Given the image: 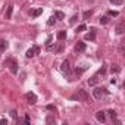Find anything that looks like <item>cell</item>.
<instances>
[{
    "label": "cell",
    "instance_id": "obj_1",
    "mask_svg": "<svg viewBox=\"0 0 125 125\" xmlns=\"http://www.w3.org/2000/svg\"><path fill=\"white\" fill-rule=\"evenodd\" d=\"M104 94H107V90H106L104 87H96V88L93 90V96H94L96 100H102V99L104 97Z\"/></svg>",
    "mask_w": 125,
    "mask_h": 125
},
{
    "label": "cell",
    "instance_id": "obj_2",
    "mask_svg": "<svg viewBox=\"0 0 125 125\" xmlns=\"http://www.w3.org/2000/svg\"><path fill=\"white\" fill-rule=\"evenodd\" d=\"M5 65H6V66H9V69H10V72H12V74H18V63H16V60H15V59L9 57V59L5 62Z\"/></svg>",
    "mask_w": 125,
    "mask_h": 125
},
{
    "label": "cell",
    "instance_id": "obj_3",
    "mask_svg": "<svg viewBox=\"0 0 125 125\" xmlns=\"http://www.w3.org/2000/svg\"><path fill=\"white\" fill-rule=\"evenodd\" d=\"M38 53H40V47H38V46H32L31 49L27 50V54H25V56H27V57H34V56L38 54Z\"/></svg>",
    "mask_w": 125,
    "mask_h": 125
},
{
    "label": "cell",
    "instance_id": "obj_4",
    "mask_svg": "<svg viewBox=\"0 0 125 125\" xmlns=\"http://www.w3.org/2000/svg\"><path fill=\"white\" fill-rule=\"evenodd\" d=\"M25 99H27V102H28L30 104H35V103H37V96H35V93H32V91L27 93V94H25Z\"/></svg>",
    "mask_w": 125,
    "mask_h": 125
},
{
    "label": "cell",
    "instance_id": "obj_5",
    "mask_svg": "<svg viewBox=\"0 0 125 125\" xmlns=\"http://www.w3.org/2000/svg\"><path fill=\"white\" fill-rule=\"evenodd\" d=\"M60 71L63 72V74H68L71 71V65H69V60H63L62 62V65H60Z\"/></svg>",
    "mask_w": 125,
    "mask_h": 125
},
{
    "label": "cell",
    "instance_id": "obj_6",
    "mask_svg": "<svg viewBox=\"0 0 125 125\" xmlns=\"http://www.w3.org/2000/svg\"><path fill=\"white\" fill-rule=\"evenodd\" d=\"M85 40H88V41H94L96 40V30L94 28H91L90 32L85 34Z\"/></svg>",
    "mask_w": 125,
    "mask_h": 125
},
{
    "label": "cell",
    "instance_id": "obj_7",
    "mask_svg": "<svg viewBox=\"0 0 125 125\" xmlns=\"http://www.w3.org/2000/svg\"><path fill=\"white\" fill-rule=\"evenodd\" d=\"M85 47H87V46H85V43L78 41V43L75 44V52H77V53H83V52L85 50Z\"/></svg>",
    "mask_w": 125,
    "mask_h": 125
},
{
    "label": "cell",
    "instance_id": "obj_8",
    "mask_svg": "<svg viewBox=\"0 0 125 125\" xmlns=\"http://www.w3.org/2000/svg\"><path fill=\"white\" fill-rule=\"evenodd\" d=\"M96 118H97V121H99V122H102V124H104V122H106V113H104L103 110H99V112L96 113Z\"/></svg>",
    "mask_w": 125,
    "mask_h": 125
},
{
    "label": "cell",
    "instance_id": "obj_9",
    "mask_svg": "<svg viewBox=\"0 0 125 125\" xmlns=\"http://www.w3.org/2000/svg\"><path fill=\"white\" fill-rule=\"evenodd\" d=\"M78 99H81L83 102H88V94L85 90H80L78 91Z\"/></svg>",
    "mask_w": 125,
    "mask_h": 125
},
{
    "label": "cell",
    "instance_id": "obj_10",
    "mask_svg": "<svg viewBox=\"0 0 125 125\" xmlns=\"http://www.w3.org/2000/svg\"><path fill=\"white\" fill-rule=\"evenodd\" d=\"M99 80H100V78H99V74L93 75V77H91V78L88 80V85H91V87H93V85H96V84L99 83Z\"/></svg>",
    "mask_w": 125,
    "mask_h": 125
},
{
    "label": "cell",
    "instance_id": "obj_11",
    "mask_svg": "<svg viewBox=\"0 0 125 125\" xmlns=\"http://www.w3.org/2000/svg\"><path fill=\"white\" fill-rule=\"evenodd\" d=\"M41 13H43V8H37V9L31 10V16H32V18H37V16H40Z\"/></svg>",
    "mask_w": 125,
    "mask_h": 125
},
{
    "label": "cell",
    "instance_id": "obj_12",
    "mask_svg": "<svg viewBox=\"0 0 125 125\" xmlns=\"http://www.w3.org/2000/svg\"><path fill=\"white\" fill-rule=\"evenodd\" d=\"M124 30H125V25H124V24H118L116 28H115V32H116L118 35H121V34H124Z\"/></svg>",
    "mask_w": 125,
    "mask_h": 125
},
{
    "label": "cell",
    "instance_id": "obj_13",
    "mask_svg": "<svg viewBox=\"0 0 125 125\" xmlns=\"http://www.w3.org/2000/svg\"><path fill=\"white\" fill-rule=\"evenodd\" d=\"M8 49V41L6 40H0V52H5Z\"/></svg>",
    "mask_w": 125,
    "mask_h": 125
},
{
    "label": "cell",
    "instance_id": "obj_14",
    "mask_svg": "<svg viewBox=\"0 0 125 125\" xmlns=\"http://www.w3.org/2000/svg\"><path fill=\"white\" fill-rule=\"evenodd\" d=\"M56 37H57V40H60V41L65 40V38H66V31H59Z\"/></svg>",
    "mask_w": 125,
    "mask_h": 125
},
{
    "label": "cell",
    "instance_id": "obj_15",
    "mask_svg": "<svg viewBox=\"0 0 125 125\" xmlns=\"http://www.w3.org/2000/svg\"><path fill=\"white\" fill-rule=\"evenodd\" d=\"M12 12H13V6H9L8 10H6V13H5L6 19H10V18H12Z\"/></svg>",
    "mask_w": 125,
    "mask_h": 125
},
{
    "label": "cell",
    "instance_id": "obj_16",
    "mask_svg": "<svg viewBox=\"0 0 125 125\" xmlns=\"http://www.w3.org/2000/svg\"><path fill=\"white\" fill-rule=\"evenodd\" d=\"M110 72H112V74H118V72H121V68H119L118 65H112V66H110Z\"/></svg>",
    "mask_w": 125,
    "mask_h": 125
},
{
    "label": "cell",
    "instance_id": "obj_17",
    "mask_svg": "<svg viewBox=\"0 0 125 125\" xmlns=\"http://www.w3.org/2000/svg\"><path fill=\"white\" fill-rule=\"evenodd\" d=\"M91 15H93V12H91V10H85V12L83 13V18L87 21V19H90V18H91Z\"/></svg>",
    "mask_w": 125,
    "mask_h": 125
},
{
    "label": "cell",
    "instance_id": "obj_18",
    "mask_svg": "<svg viewBox=\"0 0 125 125\" xmlns=\"http://www.w3.org/2000/svg\"><path fill=\"white\" fill-rule=\"evenodd\" d=\"M99 22H100L102 25H106V24L109 22V18H107V16H100V19H99Z\"/></svg>",
    "mask_w": 125,
    "mask_h": 125
},
{
    "label": "cell",
    "instance_id": "obj_19",
    "mask_svg": "<svg viewBox=\"0 0 125 125\" xmlns=\"http://www.w3.org/2000/svg\"><path fill=\"white\" fill-rule=\"evenodd\" d=\"M53 16H54V18H57V19H63V18H65V15L62 13V12H59V10H56Z\"/></svg>",
    "mask_w": 125,
    "mask_h": 125
},
{
    "label": "cell",
    "instance_id": "obj_20",
    "mask_svg": "<svg viewBox=\"0 0 125 125\" xmlns=\"http://www.w3.org/2000/svg\"><path fill=\"white\" fill-rule=\"evenodd\" d=\"M109 2H110L112 5H116V6H121V5L124 3V0H109Z\"/></svg>",
    "mask_w": 125,
    "mask_h": 125
},
{
    "label": "cell",
    "instance_id": "obj_21",
    "mask_svg": "<svg viewBox=\"0 0 125 125\" xmlns=\"http://www.w3.org/2000/svg\"><path fill=\"white\" fill-rule=\"evenodd\" d=\"M54 22H56V18H54V16H50V18H49V21H47V25H50V27H52V25H54Z\"/></svg>",
    "mask_w": 125,
    "mask_h": 125
},
{
    "label": "cell",
    "instance_id": "obj_22",
    "mask_svg": "<svg viewBox=\"0 0 125 125\" xmlns=\"http://www.w3.org/2000/svg\"><path fill=\"white\" fill-rule=\"evenodd\" d=\"M87 30V27L84 25V24H81V25H78V28H77V32H83V31H85Z\"/></svg>",
    "mask_w": 125,
    "mask_h": 125
},
{
    "label": "cell",
    "instance_id": "obj_23",
    "mask_svg": "<svg viewBox=\"0 0 125 125\" xmlns=\"http://www.w3.org/2000/svg\"><path fill=\"white\" fill-rule=\"evenodd\" d=\"M107 113H109V116L112 118V121H113V119H116V112H115L113 109H110V110H109Z\"/></svg>",
    "mask_w": 125,
    "mask_h": 125
},
{
    "label": "cell",
    "instance_id": "obj_24",
    "mask_svg": "<svg viewBox=\"0 0 125 125\" xmlns=\"http://www.w3.org/2000/svg\"><path fill=\"white\" fill-rule=\"evenodd\" d=\"M107 15H109V16H118V15H119V12H116V10H109V12H107Z\"/></svg>",
    "mask_w": 125,
    "mask_h": 125
},
{
    "label": "cell",
    "instance_id": "obj_25",
    "mask_svg": "<svg viewBox=\"0 0 125 125\" xmlns=\"http://www.w3.org/2000/svg\"><path fill=\"white\" fill-rule=\"evenodd\" d=\"M46 122H47V124H54L56 121H54V118H53V116H47V119H46Z\"/></svg>",
    "mask_w": 125,
    "mask_h": 125
},
{
    "label": "cell",
    "instance_id": "obj_26",
    "mask_svg": "<svg viewBox=\"0 0 125 125\" xmlns=\"http://www.w3.org/2000/svg\"><path fill=\"white\" fill-rule=\"evenodd\" d=\"M10 115H12V118H13V119H16V121H18V113H16V110H12V112H10Z\"/></svg>",
    "mask_w": 125,
    "mask_h": 125
},
{
    "label": "cell",
    "instance_id": "obj_27",
    "mask_svg": "<svg viewBox=\"0 0 125 125\" xmlns=\"http://www.w3.org/2000/svg\"><path fill=\"white\" fill-rule=\"evenodd\" d=\"M47 109H49V110H56V106H53V104H47Z\"/></svg>",
    "mask_w": 125,
    "mask_h": 125
},
{
    "label": "cell",
    "instance_id": "obj_28",
    "mask_svg": "<svg viewBox=\"0 0 125 125\" xmlns=\"http://www.w3.org/2000/svg\"><path fill=\"white\" fill-rule=\"evenodd\" d=\"M75 21H77V15H74V16H72V18H71V21H69V22H71V24H74V22H75Z\"/></svg>",
    "mask_w": 125,
    "mask_h": 125
},
{
    "label": "cell",
    "instance_id": "obj_29",
    "mask_svg": "<svg viewBox=\"0 0 125 125\" xmlns=\"http://www.w3.org/2000/svg\"><path fill=\"white\" fill-rule=\"evenodd\" d=\"M24 121H25V124H30V121H31V119H30V116H28V115H27V116H25V118H24Z\"/></svg>",
    "mask_w": 125,
    "mask_h": 125
},
{
    "label": "cell",
    "instance_id": "obj_30",
    "mask_svg": "<svg viewBox=\"0 0 125 125\" xmlns=\"http://www.w3.org/2000/svg\"><path fill=\"white\" fill-rule=\"evenodd\" d=\"M0 124L5 125V124H8V121H6V119H0Z\"/></svg>",
    "mask_w": 125,
    "mask_h": 125
}]
</instances>
